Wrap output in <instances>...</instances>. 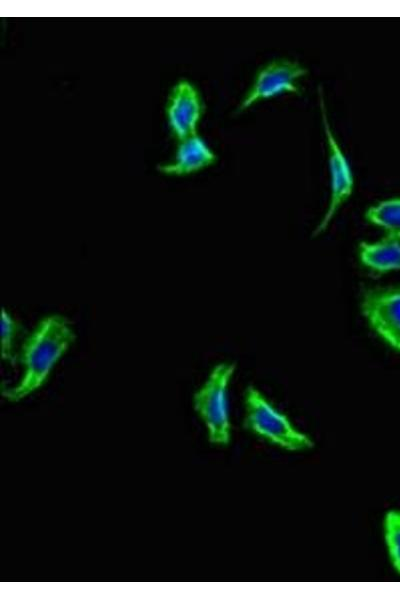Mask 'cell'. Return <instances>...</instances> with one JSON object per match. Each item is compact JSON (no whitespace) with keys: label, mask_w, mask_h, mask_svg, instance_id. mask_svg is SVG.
<instances>
[{"label":"cell","mask_w":400,"mask_h":600,"mask_svg":"<svg viewBox=\"0 0 400 600\" xmlns=\"http://www.w3.org/2000/svg\"><path fill=\"white\" fill-rule=\"evenodd\" d=\"M75 339L67 317L57 313L42 317L22 342L18 356L21 375L15 384L3 388V396L18 402L40 389Z\"/></svg>","instance_id":"cell-1"},{"label":"cell","mask_w":400,"mask_h":600,"mask_svg":"<svg viewBox=\"0 0 400 600\" xmlns=\"http://www.w3.org/2000/svg\"><path fill=\"white\" fill-rule=\"evenodd\" d=\"M246 427L258 438L287 452H305L314 447L312 437L297 427L256 387L244 394Z\"/></svg>","instance_id":"cell-2"},{"label":"cell","mask_w":400,"mask_h":600,"mask_svg":"<svg viewBox=\"0 0 400 600\" xmlns=\"http://www.w3.org/2000/svg\"><path fill=\"white\" fill-rule=\"evenodd\" d=\"M234 373V363L216 364L193 395V406L205 427L207 438L219 447L228 446L232 437L229 387Z\"/></svg>","instance_id":"cell-3"},{"label":"cell","mask_w":400,"mask_h":600,"mask_svg":"<svg viewBox=\"0 0 400 600\" xmlns=\"http://www.w3.org/2000/svg\"><path fill=\"white\" fill-rule=\"evenodd\" d=\"M306 74L307 69L297 61L286 58L271 60L257 71L238 106V112L283 93H299V80Z\"/></svg>","instance_id":"cell-4"},{"label":"cell","mask_w":400,"mask_h":600,"mask_svg":"<svg viewBox=\"0 0 400 600\" xmlns=\"http://www.w3.org/2000/svg\"><path fill=\"white\" fill-rule=\"evenodd\" d=\"M320 105L328 149L330 200L325 215L314 232L315 235L322 233L327 228L343 203L349 199L354 189V175L351 165L328 123L321 96Z\"/></svg>","instance_id":"cell-5"},{"label":"cell","mask_w":400,"mask_h":600,"mask_svg":"<svg viewBox=\"0 0 400 600\" xmlns=\"http://www.w3.org/2000/svg\"><path fill=\"white\" fill-rule=\"evenodd\" d=\"M361 310L371 328L400 351V287H376L363 293Z\"/></svg>","instance_id":"cell-6"},{"label":"cell","mask_w":400,"mask_h":600,"mask_svg":"<svg viewBox=\"0 0 400 600\" xmlns=\"http://www.w3.org/2000/svg\"><path fill=\"white\" fill-rule=\"evenodd\" d=\"M204 108L202 95L191 81L180 79L172 86L165 104V116L176 141L198 133Z\"/></svg>","instance_id":"cell-7"},{"label":"cell","mask_w":400,"mask_h":600,"mask_svg":"<svg viewBox=\"0 0 400 600\" xmlns=\"http://www.w3.org/2000/svg\"><path fill=\"white\" fill-rule=\"evenodd\" d=\"M217 161V155L198 133L177 141L170 161L158 166L167 176H186L203 170Z\"/></svg>","instance_id":"cell-8"},{"label":"cell","mask_w":400,"mask_h":600,"mask_svg":"<svg viewBox=\"0 0 400 600\" xmlns=\"http://www.w3.org/2000/svg\"><path fill=\"white\" fill-rule=\"evenodd\" d=\"M358 254L361 263L372 271L400 270V239L386 236L376 242H361Z\"/></svg>","instance_id":"cell-9"},{"label":"cell","mask_w":400,"mask_h":600,"mask_svg":"<svg viewBox=\"0 0 400 600\" xmlns=\"http://www.w3.org/2000/svg\"><path fill=\"white\" fill-rule=\"evenodd\" d=\"M365 218L382 228L387 236L400 239V197L384 200L369 207Z\"/></svg>","instance_id":"cell-10"},{"label":"cell","mask_w":400,"mask_h":600,"mask_svg":"<svg viewBox=\"0 0 400 600\" xmlns=\"http://www.w3.org/2000/svg\"><path fill=\"white\" fill-rule=\"evenodd\" d=\"M1 354L9 364H15L21 346L18 345L22 333V325L6 309L2 310L1 319Z\"/></svg>","instance_id":"cell-11"},{"label":"cell","mask_w":400,"mask_h":600,"mask_svg":"<svg viewBox=\"0 0 400 600\" xmlns=\"http://www.w3.org/2000/svg\"><path fill=\"white\" fill-rule=\"evenodd\" d=\"M382 527L388 558L393 569L400 575V509L388 510Z\"/></svg>","instance_id":"cell-12"}]
</instances>
